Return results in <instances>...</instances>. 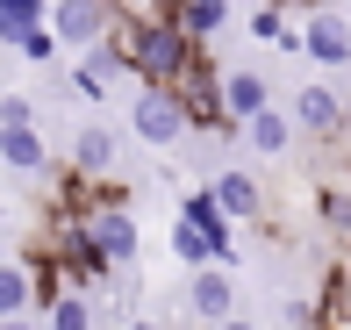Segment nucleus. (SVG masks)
<instances>
[{
    "instance_id": "f257e3e1",
    "label": "nucleus",
    "mask_w": 351,
    "mask_h": 330,
    "mask_svg": "<svg viewBox=\"0 0 351 330\" xmlns=\"http://www.w3.org/2000/svg\"><path fill=\"white\" fill-rule=\"evenodd\" d=\"M108 51L122 58V72H136V86H180V72L201 58V43L186 36L180 22H158V29H130V22H108Z\"/></svg>"
},
{
    "instance_id": "f03ea898",
    "label": "nucleus",
    "mask_w": 351,
    "mask_h": 330,
    "mask_svg": "<svg viewBox=\"0 0 351 330\" xmlns=\"http://www.w3.org/2000/svg\"><path fill=\"white\" fill-rule=\"evenodd\" d=\"M130 130H136L151 151H172V144H186V137H194V122H186V108L172 101V86H136Z\"/></svg>"
},
{
    "instance_id": "7ed1b4c3",
    "label": "nucleus",
    "mask_w": 351,
    "mask_h": 330,
    "mask_svg": "<svg viewBox=\"0 0 351 330\" xmlns=\"http://www.w3.org/2000/svg\"><path fill=\"white\" fill-rule=\"evenodd\" d=\"M79 223H86V244H93V259L108 266V273H130L136 266V215L130 209H86L79 215Z\"/></svg>"
},
{
    "instance_id": "20e7f679",
    "label": "nucleus",
    "mask_w": 351,
    "mask_h": 330,
    "mask_svg": "<svg viewBox=\"0 0 351 330\" xmlns=\"http://www.w3.org/2000/svg\"><path fill=\"white\" fill-rule=\"evenodd\" d=\"M108 0H51V14H43V29L58 36V51H93V43L108 36Z\"/></svg>"
},
{
    "instance_id": "39448f33",
    "label": "nucleus",
    "mask_w": 351,
    "mask_h": 330,
    "mask_svg": "<svg viewBox=\"0 0 351 330\" xmlns=\"http://www.w3.org/2000/svg\"><path fill=\"white\" fill-rule=\"evenodd\" d=\"M172 101L186 108V122L194 130H222V65H208V58H194V65L180 72V86H172Z\"/></svg>"
},
{
    "instance_id": "423d86ee",
    "label": "nucleus",
    "mask_w": 351,
    "mask_h": 330,
    "mask_svg": "<svg viewBox=\"0 0 351 330\" xmlns=\"http://www.w3.org/2000/svg\"><path fill=\"white\" fill-rule=\"evenodd\" d=\"M301 58H308V65H351V14L308 8L301 14Z\"/></svg>"
},
{
    "instance_id": "0eeeda50",
    "label": "nucleus",
    "mask_w": 351,
    "mask_h": 330,
    "mask_svg": "<svg viewBox=\"0 0 351 330\" xmlns=\"http://www.w3.org/2000/svg\"><path fill=\"white\" fill-rule=\"evenodd\" d=\"M180 223L208 237V251H215V266H222V273H237V223H230V215H222L215 201H208V187L180 194Z\"/></svg>"
},
{
    "instance_id": "6e6552de",
    "label": "nucleus",
    "mask_w": 351,
    "mask_h": 330,
    "mask_svg": "<svg viewBox=\"0 0 351 330\" xmlns=\"http://www.w3.org/2000/svg\"><path fill=\"white\" fill-rule=\"evenodd\" d=\"M208 201L230 215V223H265V187L251 180L244 165H222L215 180H208Z\"/></svg>"
},
{
    "instance_id": "1a4fd4ad",
    "label": "nucleus",
    "mask_w": 351,
    "mask_h": 330,
    "mask_svg": "<svg viewBox=\"0 0 351 330\" xmlns=\"http://www.w3.org/2000/svg\"><path fill=\"white\" fill-rule=\"evenodd\" d=\"M186 309H194L201 323H230L237 316V273H222V266H194V280H186Z\"/></svg>"
},
{
    "instance_id": "9d476101",
    "label": "nucleus",
    "mask_w": 351,
    "mask_h": 330,
    "mask_svg": "<svg viewBox=\"0 0 351 330\" xmlns=\"http://www.w3.org/2000/svg\"><path fill=\"white\" fill-rule=\"evenodd\" d=\"M287 122H294V130H308V137H337L344 122H351V108H344L330 86H301L294 108H287Z\"/></svg>"
},
{
    "instance_id": "9b49d317",
    "label": "nucleus",
    "mask_w": 351,
    "mask_h": 330,
    "mask_svg": "<svg viewBox=\"0 0 351 330\" xmlns=\"http://www.w3.org/2000/svg\"><path fill=\"white\" fill-rule=\"evenodd\" d=\"M265 108H273V86L258 80V72H222V122H230V130H244L251 115H265Z\"/></svg>"
},
{
    "instance_id": "f8f14e48",
    "label": "nucleus",
    "mask_w": 351,
    "mask_h": 330,
    "mask_svg": "<svg viewBox=\"0 0 351 330\" xmlns=\"http://www.w3.org/2000/svg\"><path fill=\"white\" fill-rule=\"evenodd\" d=\"M308 330H351V259H337L323 273V294H315Z\"/></svg>"
},
{
    "instance_id": "ddd939ff",
    "label": "nucleus",
    "mask_w": 351,
    "mask_h": 330,
    "mask_svg": "<svg viewBox=\"0 0 351 330\" xmlns=\"http://www.w3.org/2000/svg\"><path fill=\"white\" fill-rule=\"evenodd\" d=\"M115 86H122V58L108 51V43H93V51L72 65V93H86V101H108Z\"/></svg>"
},
{
    "instance_id": "4468645a",
    "label": "nucleus",
    "mask_w": 351,
    "mask_h": 330,
    "mask_svg": "<svg viewBox=\"0 0 351 330\" xmlns=\"http://www.w3.org/2000/svg\"><path fill=\"white\" fill-rule=\"evenodd\" d=\"M115 165H122L115 130H79V144H72V172H86V180H115Z\"/></svg>"
},
{
    "instance_id": "2eb2a0df",
    "label": "nucleus",
    "mask_w": 351,
    "mask_h": 330,
    "mask_svg": "<svg viewBox=\"0 0 351 330\" xmlns=\"http://www.w3.org/2000/svg\"><path fill=\"white\" fill-rule=\"evenodd\" d=\"M315 215H323V230L337 244H351V172H337V180L315 187Z\"/></svg>"
},
{
    "instance_id": "dca6fc26",
    "label": "nucleus",
    "mask_w": 351,
    "mask_h": 330,
    "mask_svg": "<svg viewBox=\"0 0 351 330\" xmlns=\"http://www.w3.org/2000/svg\"><path fill=\"white\" fill-rule=\"evenodd\" d=\"M244 144L265 151V158H280V151H294V122H287V108H265V115L244 122Z\"/></svg>"
},
{
    "instance_id": "f3484780",
    "label": "nucleus",
    "mask_w": 351,
    "mask_h": 330,
    "mask_svg": "<svg viewBox=\"0 0 351 330\" xmlns=\"http://www.w3.org/2000/svg\"><path fill=\"white\" fill-rule=\"evenodd\" d=\"M230 14H237L230 0H172V22H180L194 43H201V36H215V29L230 22Z\"/></svg>"
},
{
    "instance_id": "a211bd4d",
    "label": "nucleus",
    "mask_w": 351,
    "mask_h": 330,
    "mask_svg": "<svg viewBox=\"0 0 351 330\" xmlns=\"http://www.w3.org/2000/svg\"><path fill=\"white\" fill-rule=\"evenodd\" d=\"M0 158L14 172H51V144H43L36 130H0Z\"/></svg>"
},
{
    "instance_id": "6ab92c4d",
    "label": "nucleus",
    "mask_w": 351,
    "mask_h": 330,
    "mask_svg": "<svg viewBox=\"0 0 351 330\" xmlns=\"http://www.w3.org/2000/svg\"><path fill=\"white\" fill-rule=\"evenodd\" d=\"M43 14H51V0H0V43H22L29 29H43Z\"/></svg>"
},
{
    "instance_id": "aec40b11",
    "label": "nucleus",
    "mask_w": 351,
    "mask_h": 330,
    "mask_svg": "<svg viewBox=\"0 0 351 330\" xmlns=\"http://www.w3.org/2000/svg\"><path fill=\"white\" fill-rule=\"evenodd\" d=\"M43 316H51V330H101V316H93V302H86V294H58Z\"/></svg>"
},
{
    "instance_id": "412c9836",
    "label": "nucleus",
    "mask_w": 351,
    "mask_h": 330,
    "mask_svg": "<svg viewBox=\"0 0 351 330\" xmlns=\"http://www.w3.org/2000/svg\"><path fill=\"white\" fill-rule=\"evenodd\" d=\"M108 14L130 29H158V22H172V0H108Z\"/></svg>"
},
{
    "instance_id": "4be33fe9",
    "label": "nucleus",
    "mask_w": 351,
    "mask_h": 330,
    "mask_svg": "<svg viewBox=\"0 0 351 330\" xmlns=\"http://www.w3.org/2000/svg\"><path fill=\"white\" fill-rule=\"evenodd\" d=\"M22 309H29V273L0 266V323H22Z\"/></svg>"
},
{
    "instance_id": "5701e85b",
    "label": "nucleus",
    "mask_w": 351,
    "mask_h": 330,
    "mask_svg": "<svg viewBox=\"0 0 351 330\" xmlns=\"http://www.w3.org/2000/svg\"><path fill=\"white\" fill-rule=\"evenodd\" d=\"M172 259H180V266H215V251H208L201 230H186L180 215H172Z\"/></svg>"
},
{
    "instance_id": "b1692460",
    "label": "nucleus",
    "mask_w": 351,
    "mask_h": 330,
    "mask_svg": "<svg viewBox=\"0 0 351 330\" xmlns=\"http://www.w3.org/2000/svg\"><path fill=\"white\" fill-rule=\"evenodd\" d=\"M0 130H36V101L29 93H0Z\"/></svg>"
},
{
    "instance_id": "393cba45",
    "label": "nucleus",
    "mask_w": 351,
    "mask_h": 330,
    "mask_svg": "<svg viewBox=\"0 0 351 330\" xmlns=\"http://www.w3.org/2000/svg\"><path fill=\"white\" fill-rule=\"evenodd\" d=\"M14 58H29V65H58V36H51V29H29V36L14 43Z\"/></svg>"
},
{
    "instance_id": "a878e982",
    "label": "nucleus",
    "mask_w": 351,
    "mask_h": 330,
    "mask_svg": "<svg viewBox=\"0 0 351 330\" xmlns=\"http://www.w3.org/2000/svg\"><path fill=\"white\" fill-rule=\"evenodd\" d=\"M130 330H172V323H158V316H136V323H130Z\"/></svg>"
},
{
    "instance_id": "bb28decb",
    "label": "nucleus",
    "mask_w": 351,
    "mask_h": 330,
    "mask_svg": "<svg viewBox=\"0 0 351 330\" xmlns=\"http://www.w3.org/2000/svg\"><path fill=\"white\" fill-rule=\"evenodd\" d=\"M215 330H251V323H244V316H230V323H215Z\"/></svg>"
},
{
    "instance_id": "cd10ccee",
    "label": "nucleus",
    "mask_w": 351,
    "mask_h": 330,
    "mask_svg": "<svg viewBox=\"0 0 351 330\" xmlns=\"http://www.w3.org/2000/svg\"><path fill=\"white\" fill-rule=\"evenodd\" d=\"M308 8H337V0H301V14H308Z\"/></svg>"
},
{
    "instance_id": "c85d7f7f",
    "label": "nucleus",
    "mask_w": 351,
    "mask_h": 330,
    "mask_svg": "<svg viewBox=\"0 0 351 330\" xmlns=\"http://www.w3.org/2000/svg\"><path fill=\"white\" fill-rule=\"evenodd\" d=\"M0 330H22V323H0Z\"/></svg>"
},
{
    "instance_id": "c756f323",
    "label": "nucleus",
    "mask_w": 351,
    "mask_h": 330,
    "mask_svg": "<svg viewBox=\"0 0 351 330\" xmlns=\"http://www.w3.org/2000/svg\"><path fill=\"white\" fill-rule=\"evenodd\" d=\"M287 330H301V323H287Z\"/></svg>"
}]
</instances>
